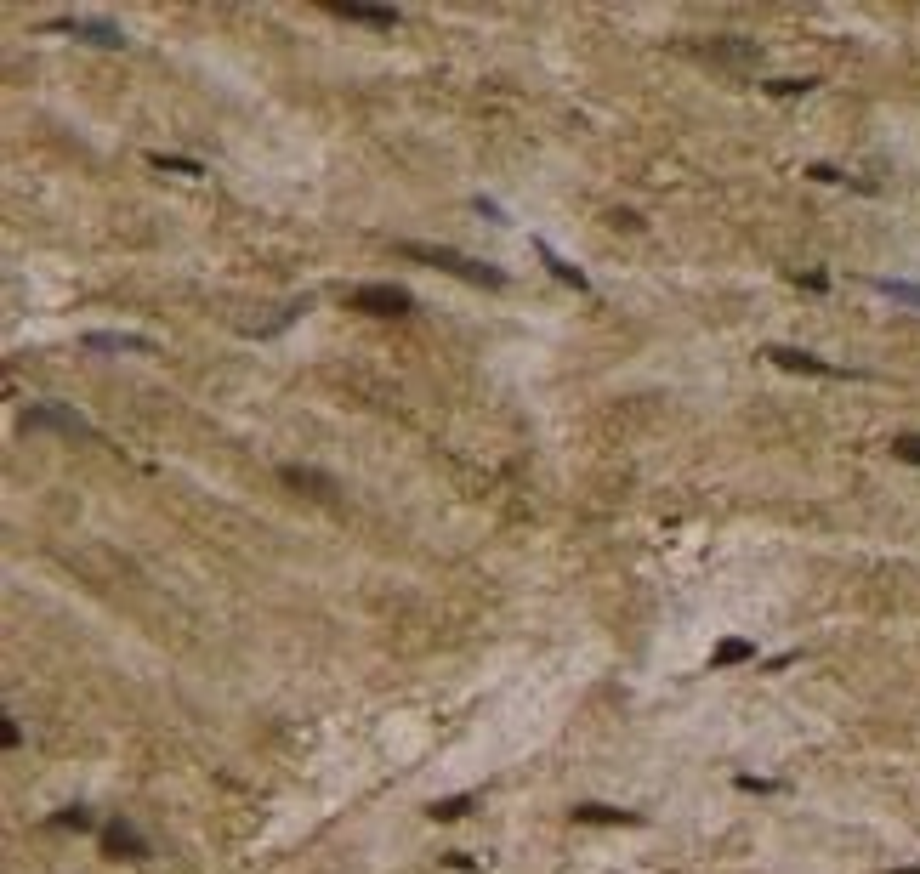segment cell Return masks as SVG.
I'll return each mask as SVG.
<instances>
[{"mask_svg":"<svg viewBox=\"0 0 920 874\" xmlns=\"http://www.w3.org/2000/svg\"><path fill=\"white\" fill-rule=\"evenodd\" d=\"M392 250H398L404 262H426V267H438V273H449V279L478 284V290H506V284H512L506 267L478 262V256H460V250H449V245H415V239H398Z\"/></svg>","mask_w":920,"mask_h":874,"instance_id":"cell-1","label":"cell"},{"mask_svg":"<svg viewBox=\"0 0 920 874\" xmlns=\"http://www.w3.org/2000/svg\"><path fill=\"white\" fill-rule=\"evenodd\" d=\"M347 307L353 313H370V318H409L415 313V296H409L404 284H358V290H347Z\"/></svg>","mask_w":920,"mask_h":874,"instance_id":"cell-2","label":"cell"},{"mask_svg":"<svg viewBox=\"0 0 920 874\" xmlns=\"http://www.w3.org/2000/svg\"><path fill=\"white\" fill-rule=\"evenodd\" d=\"M40 35H74V40H86V46H103V52H125L131 40H125V29H114V23L103 18H46L40 23Z\"/></svg>","mask_w":920,"mask_h":874,"instance_id":"cell-3","label":"cell"},{"mask_svg":"<svg viewBox=\"0 0 920 874\" xmlns=\"http://www.w3.org/2000/svg\"><path fill=\"white\" fill-rule=\"evenodd\" d=\"M23 432H63V437H97V426H91L80 409H69V403H29L23 409Z\"/></svg>","mask_w":920,"mask_h":874,"instance_id":"cell-4","label":"cell"},{"mask_svg":"<svg viewBox=\"0 0 920 874\" xmlns=\"http://www.w3.org/2000/svg\"><path fill=\"white\" fill-rule=\"evenodd\" d=\"M767 358L779 369H796V375H824V381H864V369H841L818 352H801V347H767Z\"/></svg>","mask_w":920,"mask_h":874,"instance_id":"cell-5","label":"cell"},{"mask_svg":"<svg viewBox=\"0 0 920 874\" xmlns=\"http://www.w3.org/2000/svg\"><path fill=\"white\" fill-rule=\"evenodd\" d=\"M103 852L114 857V863H148L154 846H148V835H142L131 818H114V823H103Z\"/></svg>","mask_w":920,"mask_h":874,"instance_id":"cell-6","label":"cell"},{"mask_svg":"<svg viewBox=\"0 0 920 874\" xmlns=\"http://www.w3.org/2000/svg\"><path fill=\"white\" fill-rule=\"evenodd\" d=\"M330 12L347 18V23H370V29H398V23H404L398 6H358V0H330Z\"/></svg>","mask_w":920,"mask_h":874,"instance_id":"cell-7","label":"cell"},{"mask_svg":"<svg viewBox=\"0 0 920 874\" xmlns=\"http://www.w3.org/2000/svg\"><path fill=\"white\" fill-rule=\"evenodd\" d=\"M80 347L86 352H154V341L148 335H131V330H86Z\"/></svg>","mask_w":920,"mask_h":874,"instance_id":"cell-8","label":"cell"},{"mask_svg":"<svg viewBox=\"0 0 920 874\" xmlns=\"http://www.w3.org/2000/svg\"><path fill=\"white\" fill-rule=\"evenodd\" d=\"M568 818L574 823H625V829H642V812H625V806H602V801H574L568 806Z\"/></svg>","mask_w":920,"mask_h":874,"instance_id":"cell-9","label":"cell"},{"mask_svg":"<svg viewBox=\"0 0 920 874\" xmlns=\"http://www.w3.org/2000/svg\"><path fill=\"white\" fill-rule=\"evenodd\" d=\"M279 477L290 483V489H307L313 500H341V483H336V477H324V472H313V466H279Z\"/></svg>","mask_w":920,"mask_h":874,"instance_id":"cell-10","label":"cell"},{"mask_svg":"<svg viewBox=\"0 0 920 874\" xmlns=\"http://www.w3.org/2000/svg\"><path fill=\"white\" fill-rule=\"evenodd\" d=\"M534 250H540V262L551 267V279H557V284H574V290H591V279H585V273H580L574 262H568V256H557V250H551L546 239H534Z\"/></svg>","mask_w":920,"mask_h":874,"instance_id":"cell-11","label":"cell"},{"mask_svg":"<svg viewBox=\"0 0 920 874\" xmlns=\"http://www.w3.org/2000/svg\"><path fill=\"white\" fill-rule=\"evenodd\" d=\"M744 659H756V642H744V636H727V642H716V653H710V670L744 665Z\"/></svg>","mask_w":920,"mask_h":874,"instance_id":"cell-12","label":"cell"},{"mask_svg":"<svg viewBox=\"0 0 920 874\" xmlns=\"http://www.w3.org/2000/svg\"><path fill=\"white\" fill-rule=\"evenodd\" d=\"M472 801H478L472 789H466V795H443V801L426 806V818H432V823H455V818H466V812H472Z\"/></svg>","mask_w":920,"mask_h":874,"instance_id":"cell-13","label":"cell"},{"mask_svg":"<svg viewBox=\"0 0 920 874\" xmlns=\"http://www.w3.org/2000/svg\"><path fill=\"white\" fill-rule=\"evenodd\" d=\"M875 296H892V301H903V307H920V284H909V279H864Z\"/></svg>","mask_w":920,"mask_h":874,"instance_id":"cell-14","label":"cell"},{"mask_svg":"<svg viewBox=\"0 0 920 874\" xmlns=\"http://www.w3.org/2000/svg\"><path fill=\"white\" fill-rule=\"evenodd\" d=\"M46 823H52V829H74V835H86V829H97V818H91L86 806H57V812H52Z\"/></svg>","mask_w":920,"mask_h":874,"instance_id":"cell-15","label":"cell"},{"mask_svg":"<svg viewBox=\"0 0 920 874\" xmlns=\"http://www.w3.org/2000/svg\"><path fill=\"white\" fill-rule=\"evenodd\" d=\"M148 165H154V171H182V176H205V165H199V159H182V154H148Z\"/></svg>","mask_w":920,"mask_h":874,"instance_id":"cell-16","label":"cell"},{"mask_svg":"<svg viewBox=\"0 0 920 874\" xmlns=\"http://www.w3.org/2000/svg\"><path fill=\"white\" fill-rule=\"evenodd\" d=\"M892 455H898L903 466H920V432H903V437H892Z\"/></svg>","mask_w":920,"mask_h":874,"instance_id":"cell-17","label":"cell"},{"mask_svg":"<svg viewBox=\"0 0 920 874\" xmlns=\"http://www.w3.org/2000/svg\"><path fill=\"white\" fill-rule=\"evenodd\" d=\"M818 80H767V91L773 97H801V91H813Z\"/></svg>","mask_w":920,"mask_h":874,"instance_id":"cell-18","label":"cell"},{"mask_svg":"<svg viewBox=\"0 0 920 874\" xmlns=\"http://www.w3.org/2000/svg\"><path fill=\"white\" fill-rule=\"evenodd\" d=\"M733 784H739V789H750V795H773V789H779L773 778H756V772H739Z\"/></svg>","mask_w":920,"mask_h":874,"instance_id":"cell-19","label":"cell"},{"mask_svg":"<svg viewBox=\"0 0 920 874\" xmlns=\"http://www.w3.org/2000/svg\"><path fill=\"white\" fill-rule=\"evenodd\" d=\"M0 744H6V750H18V744H23V727H18V716H6V727H0Z\"/></svg>","mask_w":920,"mask_h":874,"instance_id":"cell-20","label":"cell"},{"mask_svg":"<svg viewBox=\"0 0 920 874\" xmlns=\"http://www.w3.org/2000/svg\"><path fill=\"white\" fill-rule=\"evenodd\" d=\"M472 205H478V210H483V216H489V222H512V216H506V210H500V205H495V199H483V193H478V199H472Z\"/></svg>","mask_w":920,"mask_h":874,"instance_id":"cell-21","label":"cell"},{"mask_svg":"<svg viewBox=\"0 0 920 874\" xmlns=\"http://www.w3.org/2000/svg\"><path fill=\"white\" fill-rule=\"evenodd\" d=\"M796 284H807V290H830V279H824V273H796Z\"/></svg>","mask_w":920,"mask_h":874,"instance_id":"cell-22","label":"cell"},{"mask_svg":"<svg viewBox=\"0 0 920 874\" xmlns=\"http://www.w3.org/2000/svg\"><path fill=\"white\" fill-rule=\"evenodd\" d=\"M886 874H920V863H915V869H886Z\"/></svg>","mask_w":920,"mask_h":874,"instance_id":"cell-23","label":"cell"}]
</instances>
